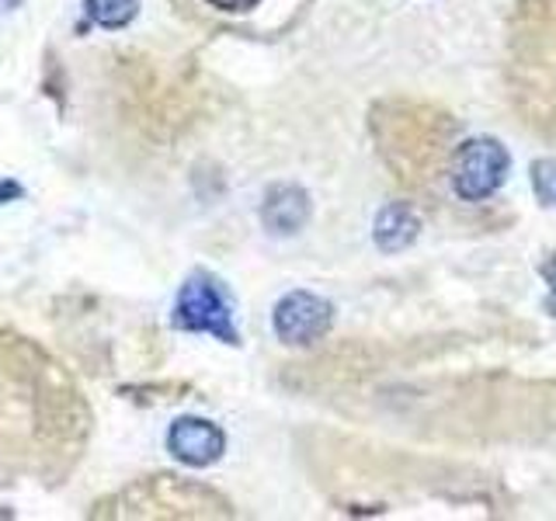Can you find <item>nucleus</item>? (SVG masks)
<instances>
[{
    "mask_svg": "<svg viewBox=\"0 0 556 521\" xmlns=\"http://www.w3.org/2000/svg\"><path fill=\"white\" fill-rule=\"evenodd\" d=\"M508 87L529 126L556 143V0H515Z\"/></svg>",
    "mask_w": 556,
    "mask_h": 521,
    "instance_id": "obj_1",
    "label": "nucleus"
},
{
    "mask_svg": "<svg viewBox=\"0 0 556 521\" xmlns=\"http://www.w3.org/2000/svg\"><path fill=\"white\" fill-rule=\"evenodd\" d=\"M170 323L178 330H191V334H213L226 344H240V334L233 327V306L226 300L223 285L205 271H195L181 285Z\"/></svg>",
    "mask_w": 556,
    "mask_h": 521,
    "instance_id": "obj_2",
    "label": "nucleus"
},
{
    "mask_svg": "<svg viewBox=\"0 0 556 521\" xmlns=\"http://www.w3.org/2000/svg\"><path fill=\"white\" fill-rule=\"evenodd\" d=\"M508 178V150L497 139L473 136L456 147L448 164L452 191L463 202H486Z\"/></svg>",
    "mask_w": 556,
    "mask_h": 521,
    "instance_id": "obj_3",
    "label": "nucleus"
},
{
    "mask_svg": "<svg viewBox=\"0 0 556 521\" xmlns=\"http://www.w3.org/2000/svg\"><path fill=\"white\" fill-rule=\"evenodd\" d=\"M271 323H275L278 341L313 344L330 330V303H324L320 295H313V292L295 289L278 300Z\"/></svg>",
    "mask_w": 556,
    "mask_h": 521,
    "instance_id": "obj_4",
    "label": "nucleus"
},
{
    "mask_svg": "<svg viewBox=\"0 0 556 521\" xmlns=\"http://www.w3.org/2000/svg\"><path fill=\"white\" fill-rule=\"evenodd\" d=\"M167 448L178 462L202 469L226 452V434L219 424L202 421V417H178L167 431Z\"/></svg>",
    "mask_w": 556,
    "mask_h": 521,
    "instance_id": "obj_5",
    "label": "nucleus"
},
{
    "mask_svg": "<svg viewBox=\"0 0 556 521\" xmlns=\"http://www.w3.org/2000/svg\"><path fill=\"white\" fill-rule=\"evenodd\" d=\"M309 219V195L300 185H271L265 205H261V223L268 226L275 237L300 233Z\"/></svg>",
    "mask_w": 556,
    "mask_h": 521,
    "instance_id": "obj_6",
    "label": "nucleus"
},
{
    "mask_svg": "<svg viewBox=\"0 0 556 521\" xmlns=\"http://www.w3.org/2000/svg\"><path fill=\"white\" fill-rule=\"evenodd\" d=\"M417 237V216L407 202H393L379 213L376 219V243L382 251H404L407 243Z\"/></svg>",
    "mask_w": 556,
    "mask_h": 521,
    "instance_id": "obj_7",
    "label": "nucleus"
},
{
    "mask_svg": "<svg viewBox=\"0 0 556 521\" xmlns=\"http://www.w3.org/2000/svg\"><path fill=\"white\" fill-rule=\"evenodd\" d=\"M84 11L101 28H126L139 11V0H84Z\"/></svg>",
    "mask_w": 556,
    "mask_h": 521,
    "instance_id": "obj_8",
    "label": "nucleus"
},
{
    "mask_svg": "<svg viewBox=\"0 0 556 521\" xmlns=\"http://www.w3.org/2000/svg\"><path fill=\"white\" fill-rule=\"evenodd\" d=\"M265 4L268 0H188V8H205L219 17H251Z\"/></svg>",
    "mask_w": 556,
    "mask_h": 521,
    "instance_id": "obj_9",
    "label": "nucleus"
},
{
    "mask_svg": "<svg viewBox=\"0 0 556 521\" xmlns=\"http://www.w3.org/2000/svg\"><path fill=\"white\" fill-rule=\"evenodd\" d=\"M532 188L546 205H556V161H535L532 164Z\"/></svg>",
    "mask_w": 556,
    "mask_h": 521,
    "instance_id": "obj_10",
    "label": "nucleus"
},
{
    "mask_svg": "<svg viewBox=\"0 0 556 521\" xmlns=\"http://www.w3.org/2000/svg\"><path fill=\"white\" fill-rule=\"evenodd\" d=\"M543 275H546V285H549V313L556 317V254L543 265Z\"/></svg>",
    "mask_w": 556,
    "mask_h": 521,
    "instance_id": "obj_11",
    "label": "nucleus"
},
{
    "mask_svg": "<svg viewBox=\"0 0 556 521\" xmlns=\"http://www.w3.org/2000/svg\"><path fill=\"white\" fill-rule=\"evenodd\" d=\"M17 4H22V0H0V11H14Z\"/></svg>",
    "mask_w": 556,
    "mask_h": 521,
    "instance_id": "obj_12",
    "label": "nucleus"
}]
</instances>
